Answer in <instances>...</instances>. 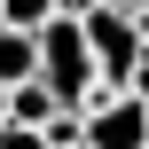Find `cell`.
<instances>
[{"label":"cell","mask_w":149,"mask_h":149,"mask_svg":"<svg viewBox=\"0 0 149 149\" xmlns=\"http://www.w3.org/2000/svg\"><path fill=\"white\" fill-rule=\"evenodd\" d=\"M39 79L55 86L63 110H86V94L102 86V79H94V47H86V24L63 16V8L39 24Z\"/></svg>","instance_id":"obj_1"},{"label":"cell","mask_w":149,"mask_h":149,"mask_svg":"<svg viewBox=\"0 0 149 149\" xmlns=\"http://www.w3.org/2000/svg\"><path fill=\"white\" fill-rule=\"evenodd\" d=\"M79 141L86 149H141L149 141V102L126 86H94L86 110H79Z\"/></svg>","instance_id":"obj_2"},{"label":"cell","mask_w":149,"mask_h":149,"mask_svg":"<svg viewBox=\"0 0 149 149\" xmlns=\"http://www.w3.org/2000/svg\"><path fill=\"white\" fill-rule=\"evenodd\" d=\"M86 24V47H94V79L102 86H126V71L141 63V31H134V8H118V0H102L94 16H79Z\"/></svg>","instance_id":"obj_3"},{"label":"cell","mask_w":149,"mask_h":149,"mask_svg":"<svg viewBox=\"0 0 149 149\" xmlns=\"http://www.w3.org/2000/svg\"><path fill=\"white\" fill-rule=\"evenodd\" d=\"M55 110H63V102H55V86H47V79H39V71H31V79H16V86H8V118H16V126H47V118H55Z\"/></svg>","instance_id":"obj_4"},{"label":"cell","mask_w":149,"mask_h":149,"mask_svg":"<svg viewBox=\"0 0 149 149\" xmlns=\"http://www.w3.org/2000/svg\"><path fill=\"white\" fill-rule=\"evenodd\" d=\"M39 71V31H16V24H0V79L16 86V79H31Z\"/></svg>","instance_id":"obj_5"},{"label":"cell","mask_w":149,"mask_h":149,"mask_svg":"<svg viewBox=\"0 0 149 149\" xmlns=\"http://www.w3.org/2000/svg\"><path fill=\"white\" fill-rule=\"evenodd\" d=\"M55 16V0H0V24H16V31H39Z\"/></svg>","instance_id":"obj_6"},{"label":"cell","mask_w":149,"mask_h":149,"mask_svg":"<svg viewBox=\"0 0 149 149\" xmlns=\"http://www.w3.org/2000/svg\"><path fill=\"white\" fill-rule=\"evenodd\" d=\"M0 149H47L39 126H16V118H0Z\"/></svg>","instance_id":"obj_7"},{"label":"cell","mask_w":149,"mask_h":149,"mask_svg":"<svg viewBox=\"0 0 149 149\" xmlns=\"http://www.w3.org/2000/svg\"><path fill=\"white\" fill-rule=\"evenodd\" d=\"M126 94H141V102H149V47H141V63L126 71Z\"/></svg>","instance_id":"obj_8"},{"label":"cell","mask_w":149,"mask_h":149,"mask_svg":"<svg viewBox=\"0 0 149 149\" xmlns=\"http://www.w3.org/2000/svg\"><path fill=\"white\" fill-rule=\"evenodd\" d=\"M55 8H63V16H94L102 0H55Z\"/></svg>","instance_id":"obj_9"},{"label":"cell","mask_w":149,"mask_h":149,"mask_svg":"<svg viewBox=\"0 0 149 149\" xmlns=\"http://www.w3.org/2000/svg\"><path fill=\"white\" fill-rule=\"evenodd\" d=\"M0 118H8V79H0Z\"/></svg>","instance_id":"obj_10"},{"label":"cell","mask_w":149,"mask_h":149,"mask_svg":"<svg viewBox=\"0 0 149 149\" xmlns=\"http://www.w3.org/2000/svg\"><path fill=\"white\" fill-rule=\"evenodd\" d=\"M118 8H149V0H118Z\"/></svg>","instance_id":"obj_11"},{"label":"cell","mask_w":149,"mask_h":149,"mask_svg":"<svg viewBox=\"0 0 149 149\" xmlns=\"http://www.w3.org/2000/svg\"><path fill=\"white\" fill-rule=\"evenodd\" d=\"M63 149H86V141H63Z\"/></svg>","instance_id":"obj_12"},{"label":"cell","mask_w":149,"mask_h":149,"mask_svg":"<svg viewBox=\"0 0 149 149\" xmlns=\"http://www.w3.org/2000/svg\"><path fill=\"white\" fill-rule=\"evenodd\" d=\"M141 149H149V141H141Z\"/></svg>","instance_id":"obj_13"}]
</instances>
